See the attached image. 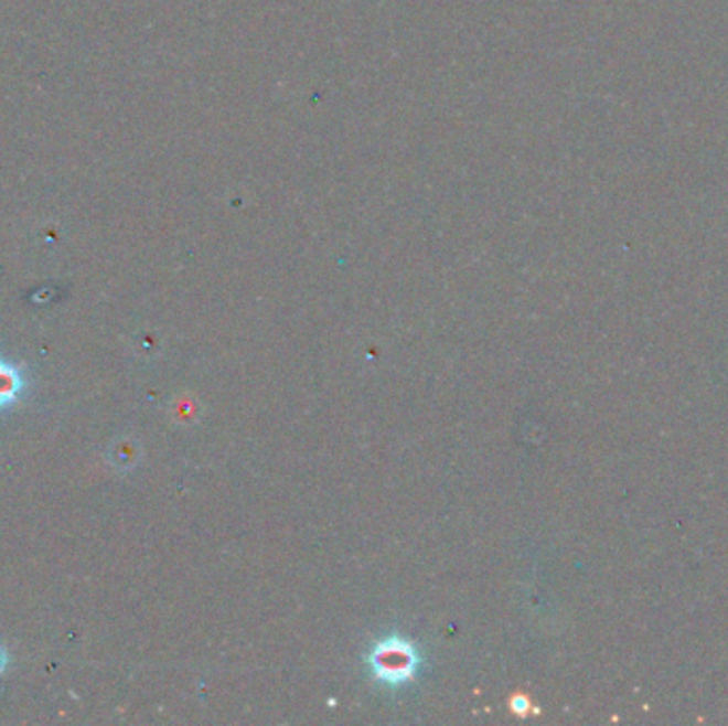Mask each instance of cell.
Here are the masks:
<instances>
[{"instance_id":"cell-1","label":"cell","mask_w":728,"mask_h":726,"mask_svg":"<svg viewBox=\"0 0 728 726\" xmlns=\"http://www.w3.org/2000/svg\"><path fill=\"white\" fill-rule=\"evenodd\" d=\"M366 663L377 682L386 686H403L416 677L420 669V652L407 639L388 637L373 645Z\"/></svg>"},{"instance_id":"cell-2","label":"cell","mask_w":728,"mask_h":726,"mask_svg":"<svg viewBox=\"0 0 728 726\" xmlns=\"http://www.w3.org/2000/svg\"><path fill=\"white\" fill-rule=\"evenodd\" d=\"M26 393V375L18 364L0 359V412L15 405Z\"/></svg>"},{"instance_id":"cell-3","label":"cell","mask_w":728,"mask_h":726,"mask_svg":"<svg viewBox=\"0 0 728 726\" xmlns=\"http://www.w3.org/2000/svg\"><path fill=\"white\" fill-rule=\"evenodd\" d=\"M7 666H9V652H7V648L0 643V675L7 671Z\"/></svg>"}]
</instances>
